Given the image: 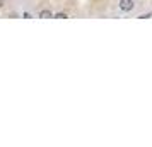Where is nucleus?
<instances>
[{
	"label": "nucleus",
	"instance_id": "obj_1",
	"mask_svg": "<svg viewBox=\"0 0 152 147\" xmlns=\"http://www.w3.org/2000/svg\"><path fill=\"white\" fill-rule=\"evenodd\" d=\"M120 9L123 12H130L133 9V0H120Z\"/></svg>",
	"mask_w": 152,
	"mask_h": 147
},
{
	"label": "nucleus",
	"instance_id": "obj_2",
	"mask_svg": "<svg viewBox=\"0 0 152 147\" xmlns=\"http://www.w3.org/2000/svg\"><path fill=\"white\" fill-rule=\"evenodd\" d=\"M39 17H43V19H50V17H53V14H51L50 10H41V12H39Z\"/></svg>",
	"mask_w": 152,
	"mask_h": 147
},
{
	"label": "nucleus",
	"instance_id": "obj_3",
	"mask_svg": "<svg viewBox=\"0 0 152 147\" xmlns=\"http://www.w3.org/2000/svg\"><path fill=\"white\" fill-rule=\"evenodd\" d=\"M53 17H56V19H67L69 15L65 14V12H58V14H55V15H53Z\"/></svg>",
	"mask_w": 152,
	"mask_h": 147
},
{
	"label": "nucleus",
	"instance_id": "obj_4",
	"mask_svg": "<svg viewBox=\"0 0 152 147\" xmlns=\"http://www.w3.org/2000/svg\"><path fill=\"white\" fill-rule=\"evenodd\" d=\"M151 17V14H144V15H140V19H149Z\"/></svg>",
	"mask_w": 152,
	"mask_h": 147
},
{
	"label": "nucleus",
	"instance_id": "obj_5",
	"mask_svg": "<svg viewBox=\"0 0 152 147\" xmlns=\"http://www.w3.org/2000/svg\"><path fill=\"white\" fill-rule=\"evenodd\" d=\"M2 5H4V0H0V7H2Z\"/></svg>",
	"mask_w": 152,
	"mask_h": 147
}]
</instances>
